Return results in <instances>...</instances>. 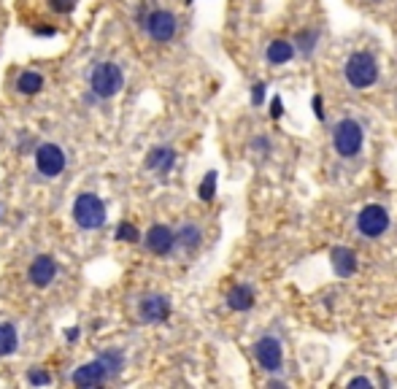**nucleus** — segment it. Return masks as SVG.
Masks as SVG:
<instances>
[{"mask_svg": "<svg viewBox=\"0 0 397 389\" xmlns=\"http://www.w3.org/2000/svg\"><path fill=\"white\" fill-rule=\"evenodd\" d=\"M316 38H319V33H316V30H303V33L297 36V46H300V52L311 54L313 46H316Z\"/></svg>", "mask_w": 397, "mask_h": 389, "instance_id": "22", "label": "nucleus"}, {"mask_svg": "<svg viewBox=\"0 0 397 389\" xmlns=\"http://www.w3.org/2000/svg\"><path fill=\"white\" fill-rule=\"evenodd\" d=\"M27 381H30L33 387H38V384H41V387H46L52 378H49V373L46 371H30L27 373Z\"/></svg>", "mask_w": 397, "mask_h": 389, "instance_id": "25", "label": "nucleus"}, {"mask_svg": "<svg viewBox=\"0 0 397 389\" xmlns=\"http://www.w3.org/2000/svg\"><path fill=\"white\" fill-rule=\"evenodd\" d=\"M19 346V336H17V327L14 324H8V322H3L0 324V357H8V354H14Z\"/></svg>", "mask_w": 397, "mask_h": 389, "instance_id": "18", "label": "nucleus"}, {"mask_svg": "<svg viewBox=\"0 0 397 389\" xmlns=\"http://www.w3.org/2000/svg\"><path fill=\"white\" fill-rule=\"evenodd\" d=\"M349 387H373V381H370V378H363V376H357V378L349 381Z\"/></svg>", "mask_w": 397, "mask_h": 389, "instance_id": "29", "label": "nucleus"}, {"mask_svg": "<svg viewBox=\"0 0 397 389\" xmlns=\"http://www.w3.org/2000/svg\"><path fill=\"white\" fill-rule=\"evenodd\" d=\"M17 89L22 95H35V92H41V89H44V76L35 71H25L17 79Z\"/></svg>", "mask_w": 397, "mask_h": 389, "instance_id": "19", "label": "nucleus"}, {"mask_svg": "<svg viewBox=\"0 0 397 389\" xmlns=\"http://www.w3.org/2000/svg\"><path fill=\"white\" fill-rule=\"evenodd\" d=\"M187 3H192V0H187Z\"/></svg>", "mask_w": 397, "mask_h": 389, "instance_id": "32", "label": "nucleus"}, {"mask_svg": "<svg viewBox=\"0 0 397 389\" xmlns=\"http://www.w3.org/2000/svg\"><path fill=\"white\" fill-rule=\"evenodd\" d=\"M143 27H146V33L155 38L157 44H168V41H173L176 30H178V22H176L171 11H152L146 17Z\"/></svg>", "mask_w": 397, "mask_h": 389, "instance_id": "8", "label": "nucleus"}, {"mask_svg": "<svg viewBox=\"0 0 397 389\" xmlns=\"http://www.w3.org/2000/svg\"><path fill=\"white\" fill-rule=\"evenodd\" d=\"M35 33H38V36H54V27H38Z\"/></svg>", "mask_w": 397, "mask_h": 389, "instance_id": "30", "label": "nucleus"}, {"mask_svg": "<svg viewBox=\"0 0 397 389\" xmlns=\"http://www.w3.org/2000/svg\"><path fill=\"white\" fill-rule=\"evenodd\" d=\"M281 114H284V108H281V98L276 95V98L271 100V117H273V119H278Z\"/></svg>", "mask_w": 397, "mask_h": 389, "instance_id": "27", "label": "nucleus"}, {"mask_svg": "<svg viewBox=\"0 0 397 389\" xmlns=\"http://www.w3.org/2000/svg\"><path fill=\"white\" fill-rule=\"evenodd\" d=\"M117 238L119 241H127V244H136L141 238V232L136 225H130V222H119V228H117Z\"/></svg>", "mask_w": 397, "mask_h": 389, "instance_id": "21", "label": "nucleus"}, {"mask_svg": "<svg viewBox=\"0 0 397 389\" xmlns=\"http://www.w3.org/2000/svg\"><path fill=\"white\" fill-rule=\"evenodd\" d=\"M357 230L363 232L365 238H379L389 230V211L384 206H365L363 211L357 213Z\"/></svg>", "mask_w": 397, "mask_h": 389, "instance_id": "5", "label": "nucleus"}, {"mask_svg": "<svg viewBox=\"0 0 397 389\" xmlns=\"http://www.w3.org/2000/svg\"><path fill=\"white\" fill-rule=\"evenodd\" d=\"M108 376L111 373H108L103 360H95V362H86V365H82L79 371L73 373V384L76 387H98V384H103Z\"/></svg>", "mask_w": 397, "mask_h": 389, "instance_id": "11", "label": "nucleus"}, {"mask_svg": "<svg viewBox=\"0 0 397 389\" xmlns=\"http://www.w3.org/2000/svg\"><path fill=\"white\" fill-rule=\"evenodd\" d=\"M262 100H265V84L257 81V84L252 87V103H254V106H262Z\"/></svg>", "mask_w": 397, "mask_h": 389, "instance_id": "26", "label": "nucleus"}, {"mask_svg": "<svg viewBox=\"0 0 397 389\" xmlns=\"http://www.w3.org/2000/svg\"><path fill=\"white\" fill-rule=\"evenodd\" d=\"M197 194H200L203 203H211V200H214V194H216V171H208L206 178H203L200 187H197Z\"/></svg>", "mask_w": 397, "mask_h": 389, "instance_id": "20", "label": "nucleus"}, {"mask_svg": "<svg viewBox=\"0 0 397 389\" xmlns=\"http://www.w3.org/2000/svg\"><path fill=\"white\" fill-rule=\"evenodd\" d=\"M292 57H294V44L292 41H287V38L271 41L268 49H265V60H268L271 65H287Z\"/></svg>", "mask_w": 397, "mask_h": 389, "instance_id": "14", "label": "nucleus"}, {"mask_svg": "<svg viewBox=\"0 0 397 389\" xmlns=\"http://www.w3.org/2000/svg\"><path fill=\"white\" fill-rule=\"evenodd\" d=\"M176 238H178V246L181 249L195 251V249L200 246V241H203V230H200L197 225H184V228H178Z\"/></svg>", "mask_w": 397, "mask_h": 389, "instance_id": "17", "label": "nucleus"}, {"mask_svg": "<svg viewBox=\"0 0 397 389\" xmlns=\"http://www.w3.org/2000/svg\"><path fill=\"white\" fill-rule=\"evenodd\" d=\"M73 219L82 230H98L105 222V206L98 194L82 192L73 203Z\"/></svg>", "mask_w": 397, "mask_h": 389, "instance_id": "2", "label": "nucleus"}, {"mask_svg": "<svg viewBox=\"0 0 397 389\" xmlns=\"http://www.w3.org/2000/svg\"><path fill=\"white\" fill-rule=\"evenodd\" d=\"M49 6H52V11H57V14H70L76 8V0H49Z\"/></svg>", "mask_w": 397, "mask_h": 389, "instance_id": "24", "label": "nucleus"}, {"mask_svg": "<svg viewBox=\"0 0 397 389\" xmlns=\"http://www.w3.org/2000/svg\"><path fill=\"white\" fill-rule=\"evenodd\" d=\"M313 114H316V119H325V108H322V95H313Z\"/></svg>", "mask_w": 397, "mask_h": 389, "instance_id": "28", "label": "nucleus"}, {"mask_svg": "<svg viewBox=\"0 0 397 389\" xmlns=\"http://www.w3.org/2000/svg\"><path fill=\"white\" fill-rule=\"evenodd\" d=\"M138 314L143 322L160 324V322H165V319L171 317V301H168L165 295H149V298L141 301Z\"/></svg>", "mask_w": 397, "mask_h": 389, "instance_id": "10", "label": "nucleus"}, {"mask_svg": "<svg viewBox=\"0 0 397 389\" xmlns=\"http://www.w3.org/2000/svg\"><path fill=\"white\" fill-rule=\"evenodd\" d=\"M227 305L233 311H249L254 305V289L249 284H235L230 292H227Z\"/></svg>", "mask_w": 397, "mask_h": 389, "instance_id": "15", "label": "nucleus"}, {"mask_svg": "<svg viewBox=\"0 0 397 389\" xmlns=\"http://www.w3.org/2000/svg\"><path fill=\"white\" fill-rule=\"evenodd\" d=\"M100 360L105 362V368H108L111 376H117V373H119V368H122V354L119 352H105Z\"/></svg>", "mask_w": 397, "mask_h": 389, "instance_id": "23", "label": "nucleus"}, {"mask_svg": "<svg viewBox=\"0 0 397 389\" xmlns=\"http://www.w3.org/2000/svg\"><path fill=\"white\" fill-rule=\"evenodd\" d=\"M122 81H124V79H122L119 65H114V62H100V65H95V71L89 76L92 92H95L98 98H114L122 89Z\"/></svg>", "mask_w": 397, "mask_h": 389, "instance_id": "4", "label": "nucleus"}, {"mask_svg": "<svg viewBox=\"0 0 397 389\" xmlns=\"http://www.w3.org/2000/svg\"><path fill=\"white\" fill-rule=\"evenodd\" d=\"M176 162V152L168 149V146H160V149H152V154L146 157V168L152 171H160V173H168Z\"/></svg>", "mask_w": 397, "mask_h": 389, "instance_id": "16", "label": "nucleus"}, {"mask_svg": "<svg viewBox=\"0 0 397 389\" xmlns=\"http://www.w3.org/2000/svg\"><path fill=\"white\" fill-rule=\"evenodd\" d=\"M254 357H257V365L265 373H276L281 371V362H284V349L276 338L265 336L254 343Z\"/></svg>", "mask_w": 397, "mask_h": 389, "instance_id": "7", "label": "nucleus"}, {"mask_svg": "<svg viewBox=\"0 0 397 389\" xmlns=\"http://www.w3.org/2000/svg\"><path fill=\"white\" fill-rule=\"evenodd\" d=\"M54 276H57V263H54L49 254L35 257L30 270H27V279H30L33 286H49L54 282Z\"/></svg>", "mask_w": 397, "mask_h": 389, "instance_id": "12", "label": "nucleus"}, {"mask_svg": "<svg viewBox=\"0 0 397 389\" xmlns=\"http://www.w3.org/2000/svg\"><path fill=\"white\" fill-rule=\"evenodd\" d=\"M365 133L363 124L357 119H341V122L332 127V146L341 157H357L360 149H363Z\"/></svg>", "mask_w": 397, "mask_h": 389, "instance_id": "3", "label": "nucleus"}, {"mask_svg": "<svg viewBox=\"0 0 397 389\" xmlns=\"http://www.w3.org/2000/svg\"><path fill=\"white\" fill-rule=\"evenodd\" d=\"M176 244H178V238H176V232L168 225H155V228H149V232H146V246L157 257L171 254Z\"/></svg>", "mask_w": 397, "mask_h": 389, "instance_id": "9", "label": "nucleus"}, {"mask_svg": "<svg viewBox=\"0 0 397 389\" xmlns=\"http://www.w3.org/2000/svg\"><path fill=\"white\" fill-rule=\"evenodd\" d=\"M35 168H38V173H44L46 178L60 176L65 171V152L57 143H41L35 149Z\"/></svg>", "mask_w": 397, "mask_h": 389, "instance_id": "6", "label": "nucleus"}, {"mask_svg": "<svg viewBox=\"0 0 397 389\" xmlns=\"http://www.w3.org/2000/svg\"><path fill=\"white\" fill-rule=\"evenodd\" d=\"M330 265L341 279H349L357 273V254L346 246H332L330 249Z\"/></svg>", "mask_w": 397, "mask_h": 389, "instance_id": "13", "label": "nucleus"}, {"mask_svg": "<svg viewBox=\"0 0 397 389\" xmlns=\"http://www.w3.org/2000/svg\"><path fill=\"white\" fill-rule=\"evenodd\" d=\"M65 336H68V341H76V338H79V330H68Z\"/></svg>", "mask_w": 397, "mask_h": 389, "instance_id": "31", "label": "nucleus"}, {"mask_svg": "<svg viewBox=\"0 0 397 389\" xmlns=\"http://www.w3.org/2000/svg\"><path fill=\"white\" fill-rule=\"evenodd\" d=\"M344 76L349 87L354 89H367L379 81V60L370 52H354L346 57Z\"/></svg>", "mask_w": 397, "mask_h": 389, "instance_id": "1", "label": "nucleus"}]
</instances>
